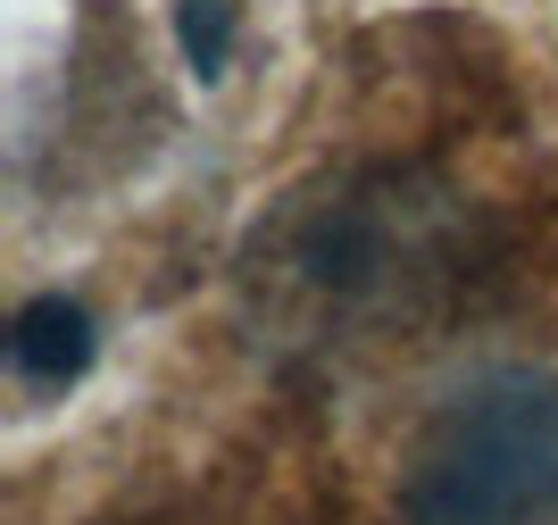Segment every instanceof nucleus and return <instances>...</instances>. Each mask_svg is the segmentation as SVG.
<instances>
[{"mask_svg": "<svg viewBox=\"0 0 558 525\" xmlns=\"http://www.w3.org/2000/svg\"><path fill=\"white\" fill-rule=\"evenodd\" d=\"M93 350H100L93 309L68 300V293H43L9 318V367H17V384H34V392H68L75 375L93 367Z\"/></svg>", "mask_w": 558, "mask_h": 525, "instance_id": "3", "label": "nucleus"}, {"mask_svg": "<svg viewBox=\"0 0 558 525\" xmlns=\"http://www.w3.org/2000/svg\"><path fill=\"white\" fill-rule=\"evenodd\" d=\"M475 226L459 192H442L417 167H359L308 192L267 242L276 293L301 309L317 334L333 325H392L417 318L425 300L466 284Z\"/></svg>", "mask_w": 558, "mask_h": 525, "instance_id": "1", "label": "nucleus"}, {"mask_svg": "<svg viewBox=\"0 0 558 525\" xmlns=\"http://www.w3.org/2000/svg\"><path fill=\"white\" fill-rule=\"evenodd\" d=\"M392 509L400 525H558V375L484 367L434 401Z\"/></svg>", "mask_w": 558, "mask_h": 525, "instance_id": "2", "label": "nucleus"}, {"mask_svg": "<svg viewBox=\"0 0 558 525\" xmlns=\"http://www.w3.org/2000/svg\"><path fill=\"white\" fill-rule=\"evenodd\" d=\"M175 34H184V59H192V68L217 75V68H226V50H233V9H226V0H184Z\"/></svg>", "mask_w": 558, "mask_h": 525, "instance_id": "4", "label": "nucleus"}]
</instances>
